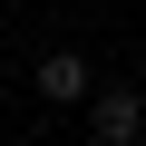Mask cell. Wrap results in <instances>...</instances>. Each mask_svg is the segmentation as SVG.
Segmentation results:
<instances>
[{"label":"cell","instance_id":"1","mask_svg":"<svg viewBox=\"0 0 146 146\" xmlns=\"http://www.w3.org/2000/svg\"><path fill=\"white\" fill-rule=\"evenodd\" d=\"M29 88H39L49 107H88V88H98V68H88L78 49H49V58L29 68Z\"/></svg>","mask_w":146,"mask_h":146},{"label":"cell","instance_id":"2","mask_svg":"<svg viewBox=\"0 0 146 146\" xmlns=\"http://www.w3.org/2000/svg\"><path fill=\"white\" fill-rule=\"evenodd\" d=\"M136 127H146V98L136 88H88V136L98 146H127Z\"/></svg>","mask_w":146,"mask_h":146}]
</instances>
